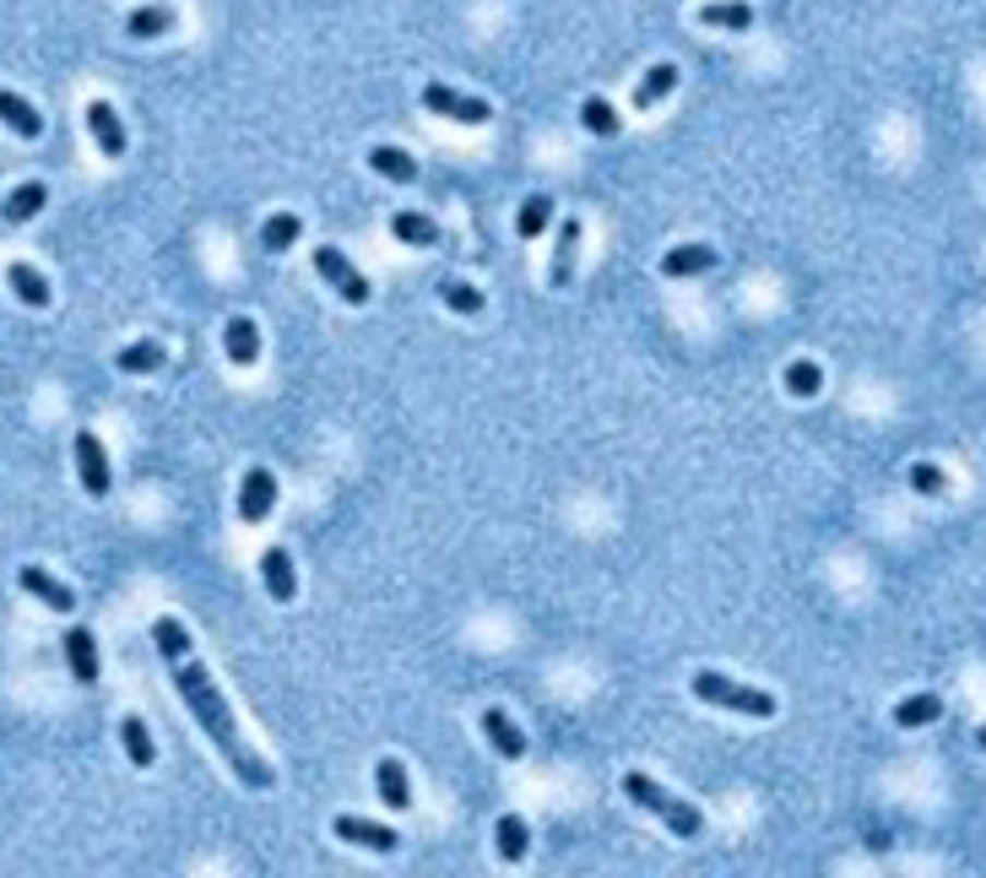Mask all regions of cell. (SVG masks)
I'll return each instance as SVG.
<instances>
[{"label":"cell","mask_w":986,"mask_h":878,"mask_svg":"<svg viewBox=\"0 0 986 878\" xmlns=\"http://www.w3.org/2000/svg\"><path fill=\"white\" fill-rule=\"evenodd\" d=\"M331 830H336V841L364 846V852H380V857H391V852L402 846V830L375 824V819H358V814H336V819H331Z\"/></svg>","instance_id":"cell-6"},{"label":"cell","mask_w":986,"mask_h":878,"mask_svg":"<svg viewBox=\"0 0 986 878\" xmlns=\"http://www.w3.org/2000/svg\"><path fill=\"white\" fill-rule=\"evenodd\" d=\"M976 743H982V748H986V727H982V732H976Z\"/></svg>","instance_id":"cell-36"},{"label":"cell","mask_w":986,"mask_h":878,"mask_svg":"<svg viewBox=\"0 0 986 878\" xmlns=\"http://www.w3.org/2000/svg\"><path fill=\"white\" fill-rule=\"evenodd\" d=\"M700 22L704 27H721V33H748L753 27V5L748 0H704Z\"/></svg>","instance_id":"cell-21"},{"label":"cell","mask_w":986,"mask_h":878,"mask_svg":"<svg viewBox=\"0 0 986 878\" xmlns=\"http://www.w3.org/2000/svg\"><path fill=\"white\" fill-rule=\"evenodd\" d=\"M16 585H22L27 596H38L44 607H55V613H71V607H76L71 585H60L49 570H44V565H22V570H16Z\"/></svg>","instance_id":"cell-11"},{"label":"cell","mask_w":986,"mask_h":878,"mask_svg":"<svg viewBox=\"0 0 986 878\" xmlns=\"http://www.w3.org/2000/svg\"><path fill=\"white\" fill-rule=\"evenodd\" d=\"M272 510H277V477H272V466H250L239 483V521L261 526Z\"/></svg>","instance_id":"cell-7"},{"label":"cell","mask_w":986,"mask_h":878,"mask_svg":"<svg viewBox=\"0 0 986 878\" xmlns=\"http://www.w3.org/2000/svg\"><path fill=\"white\" fill-rule=\"evenodd\" d=\"M423 109L439 115V120H461V126H488V120H494V104H488V98L455 93V87H444V82H428V87H423Z\"/></svg>","instance_id":"cell-5"},{"label":"cell","mask_w":986,"mask_h":878,"mask_svg":"<svg viewBox=\"0 0 986 878\" xmlns=\"http://www.w3.org/2000/svg\"><path fill=\"white\" fill-rule=\"evenodd\" d=\"M694 700L704 705H721V711H737V716H753V722H770L775 716V695H764V689H748V684H732V678H721V673H694Z\"/></svg>","instance_id":"cell-3"},{"label":"cell","mask_w":986,"mask_h":878,"mask_svg":"<svg viewBox=\"0 0 986 878\" xmlns=\"http://www.w3.org/2000/svg\"><path fill=\"white\" fill-rule=\"evenodd\" d=\"M375 786H380V803L391 814H407L413 808V781H407V764L402 759H380L375 764Z\"/></svg>","instance_id":"cell-14"},{"label":"cell","mask_w":986,"mask_h":878,"mask_svg":"<svg viewBox=\"0 0 986 878\" xmlns=\"http://www.w3.org/2000/svg\"><path fill=\"white\" fill-rule=\"evenodd\" d=\"M5 283H11V293H16L27 309H49V283H44V272H33L27 261H11V266H5Z\"/></svg>","instance_id":"cell-25"},{"label":"cell","mask_w":986,"mask_h":878,"mask_svg":"<svg viewBox=\"0 0 986 878\" xmlns=\"http://www.w3.org/2000/svg\"><path fill=\"white\" fill-rule=\"evenodd\" d=\"M314 272H320V283H331L336 288V298L342 304H353V309H364L369 298H375V288H369V277L336 250V245H320L314 250Z\"/></svg>","instance_id":"cell-4"},{"label":"cell","mask_w":986,"mask_h":878,"mask_svg":"<svg viewBox=\"0 0 986 878\" xmlns=\"http://www.w3.org/2000/svg\"><path fill=\"white\" fill-rule=\"evenodd\" d=\"M87 131H93V142H98L104 157H126L131 137H126V126H120V115H115L109 98H93V104H87Z\"/></svg>","instance_id":"cell-9"},{"label":"cell","mask_w":986,"mask_h":878,"mask_svg":"<svg viewBox=\"0 0 986 878\" xmlns=\"http://www.w3.org/2000/svg\"><path fill=\"white\" fill-rule=\"evenodd\" d=\"M623 792H629V803H640L645 814H656V819H662L678 841H694V835L704 830L700 808H694V803H684V797H673V792H667L662 781H651L645 770H629V775H623Z\"/></svg>","instance_id":"cell-2"},{"label":"cell","mask_w":986,"mask_h":878,"mask_svg":"<svg viewBox=\"0 0 986 878\" xmlns=\"http://www.w3.org/2000/svg\"><path fill=\"white\" fill-rule=\"evenodd\" d=\"M673 87H678V66H673V60L651 66V71L640 76V87H634V109H656V104H662Z\"/></svg>","instance_id":"cell-27"},{"label":"cell","mask_w":986,"mask_h":878,"mask_svg":"<svg viewBox=\"0 0 986 878\" xmlns=\"http://www.w3.org/2000/svg\"><path fill=\"white\" fill-rule=\"evenodd\" d=\"M911 488L927 494V499H938V494H949V472L932 466V461H916V466H911Z\"/></svg>","instance_id":"cell-34"},{"label":"cell","mask_w":986,"mask_h":878,"mask_svg":"<svg viewBox=\"0 0 986 878\" xmlns=\"http://www.w3.org/2000/svg\"><path fill=\"white\" fill-rule=\"evenodd\" d=\"M494 846H499V863H526V852H532V824L521 819V814H504L499 824H494Z\"/></svg>","instance_id":"cell-16"},{"label":"cell","mask_w":986,"mask_h":878,"mask_svg":"<svg viewBox=\"0 0 986 878\" xmlns=\"http://www.w3.org/2000/svg\"><path fill=\"white\" fill-rule=\"evenodd\" d=\"M66 662H71V678L82 684V689H93L98 684V673H104V662H98V645H93V629H71L66 634Z\"/></svg>","instance_id":"cell-12"},{"label":"cell","mask_w":986,"mask_h":878,"mask_svg":"<svg viewBox=\"0 0 986 878\" xmlns=\"http://www.w3.org/2000/svg\"><path fill=\"white\" fill-rule=\"evenodd\" d=\"M391 234H396L402 245H413V250H433V245H444V228H439L428 212H396V217H391Z\"/></svg>","instance_id":"cell-18"},{"label":"cell","mask_w":986,"mask_h":878,"mask_svg":"<svg viewBox=\"0 0 986 878\" xmlns=\"http://www.w3.org/2000/svg\"><path fill=\"white\" fill-rule=\"evenodd\" d=\"M548 223H554V195H543V190H537V195H526V201H521V212H515V234H521V239H537Z\"/></svg>","instance_id":"cell-32"},{"label":"cell","mask_w":986,"mask_h":878,"mask_svg":"<svg viewBox=\"0 0 986 878\" xmlns=\"http://www.w3.org/2000/svg\"><path fill=\"white\" fill-rule=\"evenodd\" d=\"M0 126H5L11 137H22V142H38V137H44V115H38L22 93H11V87H0Z\"/></svg>","instance_id":"cell-13"},{"label":"cell","mask_w":986,"mask_h":878,"mask_svg":"<svg viewBox=\"0 0 986 878\" xmlns=\"http://www.w3.org/2000/svg\"><path fill=\"white\" fill-rule=\"evenodd\" d=\"M261 581L272 591V602H293L298 596V576H293V559L282 548H266L261 554Z\"/></svg>","instance_id":"cell-22"},{"label":"cell","mask_w":986,"mask_h":878,"mask_svg":"<svg viewBox=\"0 0 986 878\" xmlns=\"http://www.w3.org/2000/svg\"><path fill=\"white\" fill-rule=\"evenodd\" d=\"M943 716V695H911L894 705V727L900 732H916V727H932Z\"/></svg>","instance_id":"cell-26"},{"label":"cell","mask_w":986,"mask_h":878,"mask_svg":"<svg viewBox=\"0 0 986 878\" xmlns=\"http://www.w3.org/2000/svg\"><path fill=\"white\" fill-rule=\"evenodd\" d=\"M298 234H304V217L277 212V217H266V223H261V250L282 256V250H293V245H298Z\"/></svg>","instance_id":"cell-29"},{"label":"cell","mask_w":986,"mask_h":878,"mask_svg":"<svg viewBox=\"0 0 986 878\" xmlns=\"http://www.w3.org/2000/svg\"><path fill=\"white\" fill-rule=\"evenodd\" d=\"M580 126H585V131H591V137H602V142H607V137H618V131H623V126H618V109H613V104H607V98H602V93H591V98H585V104H580Z\"/></svg>","instance_id":"cell-31"},{"label":"cell","mask_w":986,"mask_h":878,"mask_svg":"<svg viewBox=\"0 0 986 878\" xmlns=\"http://www.w3.org/2000/svg\"><path fill=\"white\" fill-rule=\"evenodd\" d=\"M786 391H792V396H803V402H808V396H819V391H824V369H819V364H808V358L786 364Z\"/></svg>","instance_id":"cell-33"},{"label":"cell","mask_w":986,"mask_h":878,"mask_svg":"<svg viewBox=\"0 0 986 878\" xmlns=\"http://www.w3.org/2000/svg\"><path fill=\"white\" fill-rule=\"evenodd\" d=\"M174 22H179L174 5H136V11L126 16V33H131V38H163V33H174Z\"/></svg>","instance_id":"cell-28"},{"label":"cell","mask_w":986,"mask_h":878,"mask_svg":"<svg viewBox=\"0 0 986 878\" xmlns=\"http://www.w3.org/2000/svg\"><path fill=\"white\" fill-rule=\"evenodd\" d=\"M120 743H126V754H131V764H136V770H152L157 743H152V732H146L141 716H126V722H120Z\"/></svg>","instance_id":"cell-30"},{"label":"cell","mask_w":986,"mask_h":878,"mask_svg":"<svg viewBox=\"0 0 986 878\" xmlns=\"http://www.w3.org/2000/svg\"><path fill=\"white\" fill-rule=\"evenodd\" d=\"M483 737L494 743L499 759H526V732L515 727L504 711H483Z\"/></svg>","instance_id":"cell-19"},{"label":"cell","mask_w":986,"mask_h":878,"mask_svg":"<svg viewBox=\"0 0 986 878\" xmlns=\"http://www.w3.org/2000/svg\"><path fill=\"white\" fill-rule=\"evenodd\" d=\"M152 645L163 651V662H168V673H174V689H179V700L190 705V716L206 727V737L217 743V754L228 759V770L250 786V792H266V786H277V770L245 743V732L234 722V711H228V700L217 695V684H212V673L201 667V656H195V640H190V629L179 624V618H157L152 624Z\"/></svg>","instance_id":"cell-1"},{"label":"cell","mask_w":986,"mask_h":878,"mask_svg":"<svg viewBox=\"0 0 986 878\" xmlns=\"http://www.w3.org/2000/svg\"><path fill=\"white\" fill-rule=\"evenodd\" d=\"M715 261H721V256H715L710 245H678V250H667L662 277H673V283H684V277H704Z\"/></svg>","instance_id":"cell-17"},{"label":"cell","mask_w":986,"mask_h":878,"mask_svg":"<svg viewBox=\"0 0 986 878\" xmlns=\"http://www.w3.org/2000/svg\"><path fill=\"white\" fill-rule=\"evenodd\" d=\"M223 353H228V364H239V369L261 364V325H256L250 315H234V320L223 325Z\"/></svg>","instance_id":"cell-10"},{"label":"cell","mask_w":986,"mask_h":878,"mask_svg":"<svg viewBox=\"0 0 986 878\" xmlns=\"http://www.w3.org/2000/svg\"><path fill=\"white\" fill-rule=\"evenodd\" d=\"M44 201H49V185H44V179H22V185L5 195L0 217H5V223H33V217L44 212Z\"/></svg>","instance_id":"cell-20"},{"label":"cell","mask_w":986,"mask_h":878,"mask_svg":"<svg viewBox=\"0 0 986 878\" xmlns=\"http://www.w3.org/2000/svg\"><path fill=\"white\" fill-rule=\"evenodd\" d=\"M439 298H444L455 315H477V309H483V293L472 288V283H439Z\"/></svg>","instance_id":"cell-35"},{"label":"cell","mask_w":986,"mask_h":878,"mask_svg":"<svg viewBox=\"0 0 986 878\" xmlns=\"http://www.w3.org/2000/svg\"><path fill=\"white\" fill-rule=\"evenodd\" d=\"M76 477H82V488H87L93 499H104V494L115 488V477H109V455H104V439L93 435V429H76Z\"/></svg>","instance_id":"cell-8"},{"label":"cell","mask_w":986,"mask_h":878,"mask_svg":"<svg viewBox=\"0 0 986 878\" xmlns=\"http://www.w3.org/2000/svg\"><path fill=\"white\" fill-rule=\"evenodd\" d=\"M163 364H168V347H163V342H131V347L115 353V369H120V375H157Z\"/></svg>","instance_id":"cell-24"},{"label":"cell","mask_w":986,"mask_h":878,"mask_svg":"<svg viewBox=\"0 0 986 878\" xmlns=\"http://www.w3.org/2000/svg\"><path fill=\"white\" fill-rule=\"evenodd\" d=\"M369 168L380 174V179H391V185H413L418 179V163H413V152H402V146H369Z\"/></svg>","instance_id":"cell-23"},{"label":"cell","mask_w":986,"mask_h":878,"mask_svg":"<svg viewBox=\"0 0 986 878\" xmlns=\"http://www.w3.org/2000/svg\"><path fill=\"white\" fill-rule=\"evenodd\" d=\"M574 250H580V217H563L559 245H554V266H548V288L563 293L574 283Z\"/></svg>","instance_id":"cell-15"}]
</instances>
